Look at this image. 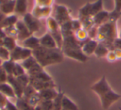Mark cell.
<instances>
[{"label": "cell", "instance_id": "obj_41", "mask_svg": "<svg viewBox=\"0 0 121 110\" xmlns=\"http://www.w3.org/2000/svg\"><path fill=\"white\" fill-rule=\"evenodd\" d=\"M8 100H9V98H6L4 94H2V93H0V110L5 109Z\"/></svg>", "mask_w": 121, "mask_h": 110}, {"label": "cell", "instance_id": "obj_44", "mask_svg": "<svg viewBox=\"0 0 121 110\" xmlns=\"http://www.w3.org/2000/svg\"><path fill=\"white\" fill-rule=\"evenodd\" d=\"M113 47H114V49H119L121 50V38H116L115 40L113 43Z\"/></svg>", "mask_w": 121, "mask_h": 110}, {"label": "cell", "instance_id": "obj_27", "mask_svg": "<svg viewBox=\"0 0 121 110\" xmlns=\"http://www.w3.org/2000/svg\"><path fill=\"white\" fill-rule=\"evenodd\" d=\"M109 49L106 47L104 44L100 43H99L97 45V48H96L95 51V55L98 58H105L106 55L109 53Z\"/></svg>", "mask_w": 121, "mask_h": 110}, {"label": "cell", "instance_id": "obj_3", "mask_svg": "<svg viewBox=\"0 0 121 110\" xmlns=\"http://www.w3.org/2000/svg\"><path fill=\"white\" fill-rule=\"evenodd\" d=\"M116 24L117 23L108 21L107 23L98 28V35L96 40L98 43L104 44L109 50H114L113 43L116 38H118Z\"/></svg>", "mask_w": 121, "mask_h": 110}, {"label": "cell", "instance_id": "obj_42", "mask_svg": "<svg viewBox=\"0 0 121 110\" xmlns=\"http://www.w3.org/2000/svg\"><path fill=\"white\" fill-rule=\"evenodd\" d=\"M8 78H9V74L3 68H1L0 69V83H7Z\"/></svg>", "mask_w": 121, "mask_h": 110}, {"label": "cell", "instance_id": "obj_11", "mask_svg": "<svg viewBox=\"0 0 121 110\" xmlns=\"http://www.w3.org/2000/svg\"><path fill=\"white\" fill-rule=\"evenodd\" d=\"M7 83H9L12 86V88H13L16 96H17V98H22V95H23V92L25 88L21 84L20 82L17 80V78L16 77L13 76V75H9Z\"/></svg>", "mask_w": 121, "mask_h": 110}, {"label": "cell", "instance_id": "obj_38", "mask_svg": "<svg viewBox=\"0 0 121 110\" xmlns=\"http://www.w3.org/2000/svg\"><path fill=\"white\" fill-rule=\"evenodd\" d=\"M71 29H72L74 33L76 31L79 30V29H82V25H81V23L79 19H72L71 20Z\"/></svg>", "mask_w": 121, "mask_h": 110}, {"label": "cell", "instance_id": "obj_48", "mask_svg": "<svg viewBox=\"0 0 121 110\" xmlns=\"http://www.w3.org/2000/svg\"><path fill=\"white\" fill-rule=\"evenodd\" d=\"M35 110H44V109H42V108H41L40 106H37V107L35 108Z\"/></svg>", "mask_w": 121, "mask_h": 110}, {"label": "cell", "instance_id": "obj_45", "mask_svg": "<svg viewBox=\"0 0 121 110\" xmlns=\"http://www.w3.org/2000/svg\"><path fill=\"white\" fill-rule=\"evenodd\" d=\"M6 33L5 31H4V29H3V28H0V39L1 40H4V38L6 37Z\"/></svg>", "mask_w": 121, "mask_h": 110}, {"label": "cell", "instance_id": "obj_1", "mask_svg": "<svg viewBox=\"0 0 121 110\" xmlns=\"http://www.w3.org/2000/svg\"><path fill=\"white\" fill-rule=\"evenodd\" d=\"M91 89L98 95L100 100L101 106L104 110L109 109L112 104L116 103L121 98V95L114 92L109 86L105 76H102L99 81L95 83L91 87Z\"/></svg>", "mask_w": 121, "mask_h": 110}, {"label": "cell", "instance_id": "obj_19", "mask_svg": "<svg viewBox=\"0 0 121 110\" xmlns=\"http://www.w3.org/2000/svg\"><path fill=\"white\" fill-rule=\"evenodd\" d=\"M14 9H15V0H7L2 5H0V11L6 16L14 14Z\"/></svg>", "mask_w": 121, "mask_h": 110}, {"label": "cell", "instance_id": "obj_7", "mask_svg": "<svg viewBox=\"0 0 121 110\" xmlns=\"http://www.w3.org/2000/svg\"><path fill=\"white\" fill-rule=\"evenodd\" d=\"M65 57L72 58L81 63H85L88 60V58L82 52L81 48H64L61 49Z\"/></svg>", "mask_w": 121, "mask_h": 110}, {"label": "cell", "instance_id": "obj_15", "mask_svg": "<svg viewBox=\"0 0 121 110\" xmlns=\"http://www.w3.org/2000/svg\"><path fill=\"white\" fill-rule=\"evenodd\" d=\"M92 19L95 25L97 26V27H99V26L103 25L104 24H105V23H107L109 21V12L103 9L102 11H100L97 14H95Z\"/></svg>", "mask_w": 121, "mask_h": 110}, {"label": "cell", "instance_id": "obj_28", "mask_svg": "<svg viewBox=\"0 0 121 110\" xmlns=\"http://www.w3.org/2000/svg\"><path fill=\"white\" fill-rule=\"evenodd\" d=\"M22 47L21 45H17L13 51L10 52V60L15 62V63H19L21 62V54H22Z\"/></svg>", "mask_w": 121, "mask_h": 110}, {"label": "cell", "instance_id": "obj_36", "mask_svg": "<svg viewBox=\"0 0 121 110\" xmlns=\"http://www.w3.org/2000/svg\"><path fill=\"white\" fill-rule=\"evenodd\" d=\"M37 106H40L44 110H53L52 100H41L40 103Z\"/></svg>", "mask_w": 121, "mask_h": 110}, {"label": "cell", "instance_id": "obj_23", "mask_svg": "<svg viewBox=\"0 0 121 110\" xmlns=\"http://www.w3.org/2000/svg\"><path fill=\"white\" fill-rule=\"evenodd\" d=\"M74 35H75V38H76V40L80 43L81 46L82 47V45L88 40L89 37H88V32L84 29H81L79 30L76 31L74 33Z\"/></svg>", "mask_w": 121, "mask_h": 110}, {"label": "cell", "instance_id": "obj_6", "mask_svg": "<svg viewBox=\"0 0 121 110\" xmlns=\"http://www.w3.org/2000/svg\"><path fill=\"white\" fill-rule=\"evenodd\" d=\"M52 16L56 19L60 26L72 19L71 10L65 5H54Z\"/></svg>", "mask_w": 121, "mask_h": 110}, {"label": "cell", "instance_id": "obj_35", "mask_svg": "<svg viewBox=\"0 0 121 110\" xmlns=\"http://www.w3.org/2000/svg\"><path fill=\"white\" fill-rule=\"evenodd\" d=\"M55 0H34L36 6L40 7H53Z\"/></svg>", "mask_w": 121, "mask_h": 110}, {"label": "cell", "instance_id": "obj_34", "mask_svg": "<svg viewBox=\"0 0 121 110\" xmlns=\"http://www.w3.org/2000/svg\"><path fill=\"white\" fill-rule=\"evenodd\" d=\"M0 59L3 61H7L10 59V51H9L5 47L0 45Z\"/></svg>", "mask_w": 121, "mask_h": 110}, {"label": "cell", "instance_id": "obj_32", "mask_svg": "<svg viewBox=\"0 0 121 110\" xmlns=\"http://www.w3.org/2000/svg\"><path fill=\"white\" fill-rule=\"evenodd\" d=\"M25 99H26V98H25ZM27 100L32 107L36 108V107H37V105L40 103L42 98H41V96H40V93H39V92H37V93H35L33 95H32V96H31L29 98H27Z\"/></svg>", "mask_w": 121, "mask_h": 110}, {"label": "cell", "instance_id": "obj_54", "mask_svg": "<svg viewBox=\"0 0 121 110\" xmlns=\"http://www.w3.org/2000/svg\"><path fill=\"white\" fill-rule=\"evenodd\" d=\"M3 110H5V109H3Z\"/></svg>", "mask_w": 121, "mask_h": 110}, {"label": "cell", "instance_id": "obj_16", "mask_svg": "<svg viewBox=\"0 0 121 110\" xmlns=\"http://www.w3.org/2000/svg\"><path fill=\"white\" fill-rule=\"evenodd\" d=\"M0 93L4 94L6 98H8L9 100L11 99H17V96L15 94L13 88H12L9 83H0Z\"/></svg>", "mask_w": 121, "mask_h": 110}, {"label": "cell", "instance_id": "obj_20", "mask_svg": "<svg viewBox=\"0 0 121 110\" xmlns=\"http://www.w3.org/2000/svg\"><path fill=\"white\" fill-rule=\"evenodd\" d=\"M59 92L56 91L55 88H46L39 92L42 100H53L57 96Z\"/></svg>", "mask_w": 121, "mask_h": 110}, {"label": "cell", "instance_id": "obj_30", "mask_svg": "<svg viewBox=\"0 0 121 110\" xmlns=\"http://www.w3.org/2000/svg\"><path fill=\"white\" fill-rule=\"evenodd\" d=\"M37 62L36 60V58L33 56H31L30 58H28L27 59L24 60L21 63V64L22 65V67L24 68V69L26 70V72H28L30 69H32L34 66L37 64Z\"/></svg>", "mask_w": 121, "mask_h": 110}, {"label": "cell", "instance_id": "obj_29", "mask_svg": "<svg viewBox=\"0 0 121 110\" xmlns=\"http://www.w3.org/2000/svg\"><path fill=\"white\" fill-rule=\"evenodd\" d=\"M65 93L63 92H59L57 96L52 100L53 103V110H61L62 109V99Z\"/></svg>", "mask_w": 121, "mask_h": 110}, {"label": "cell", "instance_id": "obj_51", "mask_svg": "<svg viewBox=\"0 0 121 110\" xmlns=\"http://www.w3.org/2000/svg\"><path fill=\"white\" fill-rule=\"evenodd\" d=\"M3 60H1L0 59V69H1V68H2V64H3Z\"/></svg>", "mask_w": 121, "mask_h": 110}, {"label": "cell", "instance_id": "obj_14", "mask_svg": "<svg viewBox=\"0 0 121 110\" xmlns=\"http://www.w3.org/2000/svg\"><path fill=\"white\" fill-rule=\"evenodd\" d=\"M21 46L26 48L31 49L33 51L34 49L37 48L40 46V41H39V38H37L34 35H31L25 40L21 42Z\"/></svg>", "mask_w": 121, "mask_h": 110}, {"label": "cell", "instance_id": "obj_22", "mask_svg": "<svg viewBox=\"0 0 121 110\" xmlns=\"http://www.w3.org/2000/svg\"><path fill=\"white\" fill-rule=\"evenodd\" d=\"M18 20H19L18 16H17V14H10V15H7L4 20L2 28L3 29H6V28L15 26Z\"/></svg>", "mask_w": 121, "mask_h": 110}, {"label": "cell", "instance_id": "obj_46", "mask_svg": "<svg viewBox=\"0 0 121 110\" xmlns=\"http://www.w3.org/2000/svg\"><path fill=\"white\" fill-rule=\"evenodd\" d=\"M5 17H6L5 14H4L0 11V28H2L3 23H4V19H5Z\"/></svg>", "mask_w": 121, "mask_h": 110}, {"label": "cell", "instance_id": "obj_40", "mask_svg": "<svg viewBox=\"0 0 121 110\" xmlns=\"http://www.w3.org/2000/svg\"><path fill=\"white\" fill-rule=\"evenodd\" d=\"M105 58L109 62H114V61H116V60H118L114 50H109Z\"/></svg>", "mask_w": 121, "mask_h": 110}, {"label": "cell", "instance_id": "obj_18", "mask_svg": "<svg viewBox=\"0 0 121 110\" xmlns=\"http://www.w3.org/2000/svg\"><path fill=\"white\" fill-rule=\"evenodd\" d=\"M30 84L37 90V92H40L42 90H44L46 88H55L56 85L55 83L52 81L49 82H40V81H35V80H31L30 79Z\"/></svg>", "mask_w": 121, "mask_h": 110}, {"label": "cell", "instance_id": "obj_49", "mask_svg": "<svg viewBox=\"0 0 121 110\" xmlns=\"http://www.w3.org/2000/svg\"><path fill=\"white\" fill-rule=\"evenodd\" d=\"M118 37L121 38V28H120V29H119V32H118Z\"/></svg>", "mask_w": 121, "mask_h": 110}, {"label": "cell", "instance_id": "obj_13", "mask_svg": "<svg viewBox=\"0 0 121 110\" xmlns=\"http://www.w3.org/2000/svg\"><path fill=\"white\" fill-rule=\"evenodd\" d=\"M98 43H98L97 40L90 38L82 45L81 50H82V52L86 54V56L89 57L95 53V51L96 48H97Z\"/></svg>", "mask_w": 121, "mask_h": 110}, {"label": "cell", "instance_id": "obj_8", "mask_svg": "<svg viewBox=\"0 0 121 110\" xmlns=\"http://www.w3.org/2000/svg\"><path fill=\"white\" fill-rule=\"evenodd\" d=\"M22 20L27 26L28 30L32 33V34L38 32L41 28V22L39 19L35 18L32 14V13H27L24 16H22Z\"/></svg>", "mask_w": 121, "mask_h": 110}, {"label": "cell", "instance_id": "obj_25", "mask_svg": "<svg viewBox=\"0 0 121 110\" xmlns=\"http://www.w3.org/2000/svg\"><path fill=\"white\" fill-rule=\"evenodd\" d=\"M62 109L64 110H79V108L76 103L72 101L69 97L66 94L64 95L62 99Z\"/></svg>", "mask_w": 121, "mask_h": 110}, {"label": "cell", "instance_id": "obj_4", "mask_svg": "<svg viewBox=\"0 0 121 110\" xmlns=\"http://www.w3.org/2000/svg\"><path fill=\"white\" fill-rule=\"evenodd\" d=\"M46 24H47V32L52 34V36L56 42L57 47L61 49L63 45V36L61 31H60V27L59 24L52 16H51L48 19H46Z\"/></svg>", "mask_w": 121, "mask_h": 110}, {"label": "cell", "instance_id": "obj_9", "mask_svg": "<svg viewBox=\"0 0 121 110\" xmlns=\"http://www.w3.org/2000/svg\"><path fill=\"white\" fill-rule=\"evenodd\" d=\"M53 7H40V6H34L32 10V14L37 19H47L51 17L52 14Z\"/></svg>", "mask_w": 121, "mask_h": 110}, {"label": "cell", "instance_id": "obj_2", "mask_svg": "<svg viewBox=\"0 0 121 110\" xmlns=\"http://www.w3.org/2000/svg\"><path fill=\"white\" fill-rule=\"evenodd\" d=\"M32 56L44 68L47 66L61 63L65 58L60 48H47L42 46H39L32 51Z\"/></svg>", "mask_w": 121, "mask_h": 110}, {"label": "cell", "instance_id": "obj_52", "mask_svg": "<svg viewBox=\"0 0 121 110\" xmlns=\"http://www.w3.org/2000/svg\"><path fill=\"white\" fill-rule=\"evenodd\" d=\"M119 110H121V108H119Z\"/></svg>", "mask_w": 121, "mask_h": 110}, {"label": "cell", "instance_id": "obj_31", "mask_svg": "<svg viewBox=\"0 0 121 110\" xmlns=\"http://www.w3.org/2000/svg\"><path fill=\"white\" fill-rule=\"evenodd\" d=\"M15 66V62L12 61V60H7V61H4L2 64V68L8 73L9 75H13V68Z\"/></svg>", "mask_w": 121, "mask_h": 110}, {"label": "cell", "instance_id": "obj_17", "mask_svg": "<svg viewBox=\"0 0 121 110\" xmlns=\"http://www.w3.org/2000/svg\"><path fill=\"white\" fill-rule=\"evenodd\" d=\"M27 13V0H15L14 14L17 16H24Z\"/></svg>", "mask_w": 121, "mask_h": 110}, {"label": "cell", "instance_id": "obj_39", "mask_svg": "<svg viewBox=\"0 0 121 110\" xmlns=\"http://www.w3.org/2000/svg\"><path fill=\"white\" fill-rule=\"evenodd\" d=\"M98 28H99V27L94 25L92 28H91V29L87 31V32H88V37H89V38L95 39V40H96V38H97V35H98Z\"/></svg>", "mask_w": 121, "mask_h": 110}, {"label": "cell", "instance_id": "obj_24", "mask_svg": "<svg viewBox=\"0 0 121 110\" xmlns=\"http://www.w3.org/2000/svg\"><path fill=\"white\" fill-rule=\"evenodd\" d=\"M15 104L17 107L18 110H35V108L32 107L27 102V100L25 99L24 98H22V97L16 99Z\"/></svg>", "mask_w": 121, "mask_h": 110}, {"label": "cell", "instance_id": "obj_10", "mask_svg": "<svg viewBox=\"0 0 121 110\" xmlns=\"http://www.w3.org/2000/svg\"><path fill=\"white\" fill-rule=\"evenodd\" d=\"M15 26L17 30V40L19 41V42H22V41L25 40L26 38L30 37L31 35H33V34L28 30V29L27 28V26L25 25V24H24L22 19H21V20L19 19Z\"/></svg>", "mask_w": 121, "mask_h": 110}, {"label": "cell", "instance_id": "obj_12", "mask_svg": "<svg viewBox=\"0 0 121 110\" xmlns=\"http://www.w3.org/2000/svg\"><path fill=\"white\" fill-rule=\"evenodd\" d=\"M39 41H40V46L42 47L47 48H58L54 38L48 32H47L42 37L39 38Z\"/></svg>", "mask_w": 121, "mask_h": 110}, {"label": "cell", "instance_id": "obj_33", "mask_svg": "<svg viewBox=\"0 0 121 110\" xmlns=\"http://www.w3.org/2000/svg\"><path fill=\"white\" fill-rule=\"evenodd\" d=\"M26 70L24 69V68L22 67V65L20 63H15V66L13 68V76L14 77H19L21 75L26 73Z\"/></svg>", "mask_w": 121, "mask_h": 110}, {"label": "cell", "instance_id": "obj_26", "mask_svg": "<svg viewBox=\"0 0 121 110\" xmlns=\"http://www.w3.org/2000/svg\"><path fill=\"white\" fill-rule=\"evenodd\" d=\"M17 45H18L17 44V40L16 38H14L6 36L4 40H3V46L5 47L10 52L13 50Z\"/></svg>", "mask_w": 121, "mask_h": 110}, {"label": "cell", "instance_id": "obj_37", "mask_svg": "<svg viewBox=\"0 0 121 110\" xmlns=\"http://www.w3.org/2000/svg\"><path fill=\"white\" fill-rule=\"evenodd\" d=\"M4 31L6 33V35L9 37H12L17 39V30L16 29V26H12V27H9L4 29Z\"/></svg>", "mask_w": 121, "mask_h": 110}, {"label": "cell", "instance_id": "obj_47", "mask_svg": "<svg viewBox=\"0 0 121 110\" xmlns=\"http://www.w3.org/2000/svg\"><path fill=\"white\" fill-rule=\"evenodd\" d=\"M114 51L115 53L117 59H121V50H119V49H114Z\"/></svg>", "mask_w": 121, "mask_h": 110}, {"label": "cell", "instance_id": "obj_43", "mask_svg": "<svg viewBox=\"0 0 121 110\" xmlns=\"http://www.w3.org/2000/svg\"><path fill=\"white\" fill-rule=\"evenodd\" d=\"M5 110H18V108L16 106L15 103H13L11 100L9 99L7 102V104H6Z\"/></svg>", "mask_w": 121, "mask_h": 110}, {"label": "cell", "instance_id": "obj_53", "mask_svg": "<svg viewBox=\"0 0 121 110\" xmlns=\"http://www.w3.org/2000/svg\"><path fill=\"white\" fill-rule=\"evenodd\" d=\"M61 110H64V109H61Z\"/></svg>", "mask_w": 121, "mask_h": 110}, {"label": "cell", "instance_id": "obj_21", "mask_svg": "<svg viewBox=\"0 0 121 110\" xmlns=\"http://www.w3.org/2000/svg\"><path fill=\"white\" fill-rule=\"evenodd\" d=\"M30 77L31 80H35V81H40V82H49L52 81V78L45 71V70H42L39 73H36V74L32 75Z\"/></svg>", "mask_w": 121, "mask_h": 110}, {"label": "cell", "instance_id": "obj_5", "mask_svg": "<svg viewBox=\"0 0 121 110\" xmlns=\"http://www.w3.org/2000/svg\"><path fill=\"white\" fill-rule=\"evenodd\" d=\"M103 10V0H97L94 3H87L79 10V19L93 18Z\"/></svg>", "mask_w": 121, "mask_h": 110}, {"label": "cell", "instance_id": "obj_50", "mask_svg": "<svg viewBox=\"0 0 121 110\" xmlns=\"http://www.w3.org/2000/svg\"><path fill=\"white\" fill-rule=\"evenodd\" d=\"M6 1H7V0H0V5H2V4H4V3H5Z\"/></svg>", "mask_w": 121, "mask_h": 110}]
</instances>
